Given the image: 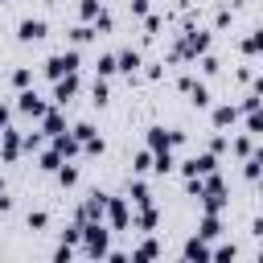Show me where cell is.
I'll return each instance as SVG.
<instances>
[{
  "mask_svg": "<svg viewBox=\"0 0 263 263\" xmlns=\"http://www.w3.org/2000/svg\"><path fill=\"white\" fill-rule=\"evenodd\" d=\"M226 148H230L226 136H214V140H210V152H226Z\"/></svg>",
  "mask_w": 263,
  "mask_h": 263,
  "instance_id": "41",
  "label": "cell"
},
{
  "mask_svg": "<svg viewBox=\"0 0 263 263\" xmlns=\"http://www.w3.org/2000/svg\"><path fill=\"white\" fill-rule=\"evenodd\" d=\"M41 132H45L49 140H53L58 132H66V115H62V107H49V111L41 115Z\"/></svg>",
  "mask_w": 263,
  "mask_h": 263,
  "instance_id": "18",
  "label": "cell"
},
{
  "mask_svg": "<svg viewBox=\"0 0 263 263\" xmlns=\"http://www.w3.org/2000/svg\"><path fill=\"white\" fill-rule=\"evenodd\" d=\"M82 152H86V156H103V152H107V144H103V136H90V140L82 144Z\"/></svg>",
  "mask_w": 263,
  "mask_h": 263,
  "instance_id": "36",
  "label": "cell"
},
{
  "mask_svg": "<svg viewBox=\"0 0 263 263\" xmlns=\"http://www.w3.org/2000/svg\"><path fill=\"white\" fill-rule=\"evenodd\" d=\"M25 222H29V230H45V226H49V214H45V210H29Z\"/></svg>",
  "mask_w": 263,
  "mask_h": 263,
  "instance_id": "34",
  "label": "cell"
},
{
  "mask_svg": "<svg viewBox=\"0 0 263 263\" xmlns=\"http://www.w3.org/2000/svg\"><path fill=\"white\" fill-rule=\"evenodd\" d=\"M21 152H25V136L8 123V127H0V156L12 164V160H21Z\"/></svg>",
  "mask_w": 263,
  "mask_h": 263,
  "instance_id": "7",
  "label": "cell"
},
{
  "mask_svg": "<svg viewBox=\"0 0 263 263\" xmlns=\"http://www.w3.org/2000/svg\"><path fill=\"white\" fill-rule=\"evenodd\" d=\"M0 189H4V181H0Z\"/></svg>",
  "mask_w": 263,
  "mask_h": 263,
  "instance_id": "46",
  "label": "cell"
},
{
  "mask_svg": "<svg viewBox=\"0 0 263 263\" xmlns=\"http://www.w3.org/2000/svg\"><path fill=\"white\" fill-rule=\"evenodd\" d=\"M210 119H214L218 132H226V127H234V123L242 119V111H238V103H218V107L210 111Z\"/></svg>",
  "mask_w": 263,
  "mask_h": 263,
  "instance_id": "11",
  "label": "cell"
},
{
  "mask_svg": "<svg viewBox=\"0 0 263 263\" xmlns=\"http://www.w3.org/2000/svg\"><path fill=\"white\" fill-rule=\"evenodd\" d=\"M95 33H99V29H95L90 21H82V25H74V29H70V41H74V45H86Z\"/></svg>",
  "mask_w": 263,
  "mask_h": 263,
  "instance_id": "27",
  "label": "cell"
},
{
  "mask_svg": "<svg viewBox=\"0 0 263 263\" xmlns=\"http://www.w3.org/2000/svg\"><path fill=\"white\" fill-rule=\"evenodd\" d=\"M78 86H82V82H78V70H74V74H66V78H58V82H53V103H58V107H66V103L78 95Z\"/></svg>",
  "mask_w": 263,
  "mask_h": 263,
  "instance_id": "12",
  "label": "cell"
},
{
  "mask_svg": "<svg viewBox=\"0 0 263 263\" xmlns=\"http://www.w3.org/2000/svg\"><path fill=\"white\" fill-rule=\"evenodd\" d=\"M177 86H181V90L189 95V103H193V107H210V86H205V82H193V78L185 74V78H181Z\"/></svg>",
  "mask_w": 263,
  "mask_h": 263,
  "instance_id": "13",
  "label": "cell"
},
{
  "mask_svg": "<svg viewBox=\"0 0 263 263\" xmlns=\"http://www.w3.org/2000/svg\"><path fill=\"white\" fill-rule=\"evenodd\" d=\"M197 234L214 242V238L222 234V214H214V210H201V222H197Z\"/></svg>",
  "mask_w": 263,
  "mask_h": 263,
  "instance_id": "17",
  "label": "cell"
},
{
  "mask_svg": "<svg viewBox=\"0 0 263 263\" xmlns=\"http://www.w3.org/2000/svg\"><path fill=\"white\" fill-rule=\"evenodd\" d=\"M132 168H136V173H148V168H152V148H148V144L132 156Z\"/></svg>",
  "mask_w": 263,
  "mask_h": 263,
  "instance_id": "31",
  "label": "cell"
},
{
  "mask_svg": "<svg viewBox=\"0 0 263 263\" xmlns=\"http://www.w3.org/2000/svg\"><path fill=\"white\" fill-rule=\"evenodd\" d=\"M78 62H82V58H78V45H74V49H62V53H49V58H45V78H53V82H58V78L74 74V70H78Z\"/></svg>",
  "mask_w": 263,
  "mask_h": 263,
  "instance_id": "3",
  "label": "cell"
},
{
  "mask_svg": "<svg viewBox=\"0 0 263 263\" xmlns=\"http://www.w3.org/2000/svg\"><path fill=\"white\" fill-rule=\"evenodd\" d=\"M127 201L140 210V205H152V193H148V185L144 181H127Z\"/></svg>",
  "mask_w": 263,
  "mask_h": 263,
  "instance_id": "20",
  "label": "cell"
},
{
  "mask_svg": "<svg viewBox=\"0 0 263 263\" xmlns=\"http://www.w3.org/2000/svg\"><path fill=\"white\" fill-rule=\"evenodd\" d=\"M107 197H111V193L95 189V193L82 201V210H78V218H74V222H95V218H103V214H107Z\"/></svg>",
  "mask_w": 263,
  "mask_h": 263,
  "instance_id": "9",
  "label": "cell"
},
{
  "mask_svg": "<svg viewBox=\"0 0 263 263\" xmlns=\"http://www.w3.org/2000/svg\"><path fill=\"white\" fill-rule=\"evenodd\" d=\"M53 177H58V185H62V189H74V185H78V164H62Z\"/></svg>",
  "mask_w": 263,
  "mask_h": 263,
  "instance_id": "29",
  "label": "cell"
},
{
  "mask_svg": "<svg viewBox=\"0 0 263 263\" xmlns=\"http://www.w3.org/2000/svg\"><path fill=\"white\" fill-rule=\"evenodd\" d=\"M144 29H148V33H160V16L148 12V16H144Z\"/></svg>",
  "mask_w": 263,
  "mask_h": 263,
  "instance_id": "43",
  "label": "cell"
},
{
  "mask_svg": "<svg viewBox=\"0 0 263 263\" xmlns=\"http://www.w3.org/2000/svg\"><path fill=\"white\" fill-rule=\"evenodd\" d=\"M230 152H234L238 160H247V156L255 152V144H251V132H247V136H234V140H230Z\"/></svg>",
  "mask_w": 263,
  "mask_h": 263,
  "instance_id": "28",
  "label": "cell"
},
{
  "mask_svg": "<svg viewBox=\"0 0 263 263\" xmlns=\"http://www.w3.org/2000/svg\"><path fill=\"white\" fill-rule=\"evenodd\" d=\"M210 45H214V33L189 25L185 37H181V45H173V62H197L201 53H210Z\"/></svg>",
  "mask_w": 263,
  "mask_h": 263,
  "instance_id": "1",
  "label": "cell"
},
{
  "mask_svg": "<svg viewBox=\"0 0 263 263\" xmlns=\"http://www.w3.org/2000/svg\"><path fill=\"white\" fill-rule=\"evenodd\" d=\"M62 164H66V156H62L53 144H49V148H41V156H37V168H41V173H58Z\"/></svg>",
  "mask_w": 263,
  "mask_h": 263,
  "instance_id": "19",
  "label": "cell"
},
{
  "mask_svg": "<svg viewBox=\"0 0 263 263\" xmlns=\"http://www.w3.org/2000/svg\"><path fill=\"white\" fill-rule=\"evenodd\" d=\"M53 148H58V152H62L66 160H74V156L82 152V140H78V136H74L70 127H66V132H58V136H53Z\"/></svg>",
  "mask_w": 263,
  "mask_h": 263,
  "instance_id": "15",
  "label": "cell"
},
{
  "mask_svg": "<svg viewBox=\"0 0 263 263\" xmlns=\"http://www.w3.org/2000/svg\"><path fill=\"white\" fill-rule=\"evenodd\" d=\"M16 111H21V115H29V119H41V115L49 111V103H45L37 90H29V86H25V90H16Z\"/></svg>",
  "mask_w": 263,
  "mask_h": 263,
  "instance_id": "6",
  "label": "cell"
},
{
  "mask_svg": "<svg viewBox=\"0 0 263 263\" xmlns=\"http://www.w3.org/2000/svg\"><path fill=\"white\" fill-rule=\"evenodd\" d=\"M140 49H119V74H136L140 70Z\"/></svg>",
  "mask_w": 263,
  "mask_h": 263,
  "instance_id": "24",
  "label": "cell"
},
{
  "mask_svg": "<svg viewBox=\"0 0 263 263\" xmlns=\"http://www.w3.org/2000/svg\"><path fill=\"white\" fill-rule=\"evenodd\" d=\"M132 255H136V259H156V255H160V242L148 234V238H140V242H136V251H132Z\"/></svg>",
  "mask_w": 263,
  "mask_h": 263,
  "instance_id": "26",
  "label": "cell"
},
{
  "mask_svg": "<svg viewBox=\"0 0 263 263\" xmlns=\"http://www.w3.org/2000/svg\"><path fill=\"white\" fill-rule=\"evenodd\" d=\"M82 255L86 259H107L111 255V226L103 218L82 222Z\"/></svg>",
  "mask_w": 263,
  "mask_h": 263,
  "instance_id": "2",
  "label": "cell"
},
{
  "mask_svg": "<svg viewBox=\"0 0 263 263\" xmlns=\"http://www.w3.org/2000/svg\"><path fill=\"white\" fill-rule=\"evenodd\" d=\"M29 82H33V70H29V66H16V70H12V86H16V90H25Z\"/></svg>",
  "mask_w": 263,
  "mask_h": 263,
  "instance_id": "33",
  "label": "cell"
},
{
  "mask_svg": "<svg viewBox=\"0 0 263 263\" xmlns=\"http://www.w3.org/2000/svg\"><path fill=\"white\" fill-rule=\"evenodd\" d=\"M12 210V197H8V189H0V214H8Z\"/></svg>",
  "mask_w": 263,
  "mask_h": 263,
  "instance_id": "44",
  "label": "cell"
},
{
  "mask_svg": "<svg viewBox=\"0 0 263 263\" xmlns=\"http://www.w3.org/2000/svg\"><path fill=\"white\" fill-rule=\"evenodd\" d=\"M247 132H251V136H263V107L247 111Z\"/></svg>",
  "mask_w": 263,
  "mask_h": 263,
  "instance_id": "32",
  "label": "cell"
},
{
  "mask_svg": "<svg viewBox=\"0 0 263 263\" xmlns=\"http://www.w3.org/2000/svg\"><path fill=\"white\" fill-rule=\"evenodd\" d=\"M49 33V25L41 21V16H25L21 25H16V41H25V45H33V41H41Z\"/></svg>",
  "mask_w": 263,
  "mask_h": 263,
  "instance_id": "10",
  "label": "cell"
},
{
  "mask_svg": "<svg viewBox=\"0 0 263 263\" xmlns=\"http://www.w3.org/2000/svg\"><path fill=\"white\" fill-rule=\"evenodd\" d=\"M95 29H103V33H107V29H111V12H107V8H103V12H99V21H95Z\"/></svg>",
  "mask_w": 263,
  "mask_h": 263,
  "instance_id": "42",
  "label": "cell"
},
{
  "mask_svg": "<svg viewBox=\"0 0 263 263\" xmlns=\"http://www.w3.org/2000/svg\"><path fill=\"white\" fill-rule=\"evenodd\" d=\"M214 259H238V247L234 242H218L214 247Z\"/></svg>",
  "mask_w": 263,
  "mask_h": 263,
  "instance_id": "38",
  "label": "cell"
},
{
  "mask_svg": "<svg viewBox=\"0 0 263 263\" xmlns=\"http://www.w3.org/2000/svg\"><path fill=\"white\" fill-rule=\"evenodd\" d=\"M45 148V136L41 132H25V152H41Z\"/></svg>",
  "mask_w": 263,
  "mask_h": 263,
  "instance_id": "35",
  "label": "cell"
},
{
  "mask_svg": "<svg viewBox=\"0 0 263 263\" xmlns=\"http://www.w3.org/2000/svg\"><path fill=\"white\" fill-rule=\"evenodd\" d=\"M238 49L247 53V58H255V53H263V29H251L242 41H238Z\"/></svg>",
  "mask_w": 263,
  "mask_h": 263,
  "instance_id": "23",
  "label": "cell"
},
{
  "mask_svg": "<svg viewBox=\"0 0 263 263\" xmlns=\"http://www.w3.org/2000/svg\"><path fill=\"white\" fill-rule=\"evenodd\" d=\"M95 74H99V78H111V74H119V53H99V62H95Z\"/></svg>",
  "mask_w": 263,
  "mask_h": 263,
  "instance_id": "21",
  "label": "cell"
},
{
  "mask_svg": "<svg viewBox=\"0 0 263 263\" xmlns=\"http://www.w3.org/2000/svg\"><path fill=\"white\" fill-rule=\"evenodd\" d=\"M53 259H58V263H70V259H74V247H70V242H62V247L53 251Z\"/></svg>",
  "mask_w": 263,
  "mask_h": 263,
  "instance_id": "40",
  "label": "cell"
},
{
  "mask_svg": "<svg viewBox=\"0 0 263 263\" xmlns=\"http://www.w3.org/2000/svg\"><path fill=\"white\" fill-rule=\"evenodd\" d=\"M218 70H222V62H218L214 53H201V74H210V78H214Z\"/></svg>",
  "mask_w": 263,
  "mask_h": 263,
  "instance_id": "37",
  "label": "cell"
},
{
  "mask_svg": "<svg viewBox=\"0 0 263 263\" xmlns=\"http://www.w3.org/2000/svg\"><path fill=\"white\" fill-rule=\"evenodd\" d=\"M99 12H103V0H78V16H82V21H90V25H95V21H99Z\"/></svg>",
  "mask_w": 263,
  "mask_h": 263,
  "instance_id": "30",
  "label": "cell"
},
{
  "mask_svg": "<svg viewBox=\"0 0 263 263\" xmlns=\"http://www.w3.org/2000/svg\"><path fill=\"white\" fill-rule=\"evenodd\" d=\"M177 168V160H173V148H160V152H152V173H173Z\"/></svg>",
  "mask_w": 263,
  "mask_h": 263,
  "instance_id": "22",
  "label": "cell"
},
{
  "mask_svg": "<svg viewBox=\"0 0 263 263\" xmlns=\"http://www.w3.org/2000/svg\"><path fill=\"white\" fill-rule=\"evenodd\" d=\"M132 226H136L140 234H152V230L160 226V210H156V205H140L136 218H132Z\"/></svg>",
  "mask_w": 263,
  "mask_h": 263,
  "instance_id": "14",
  "label": "cell"
},
{
  "mask_svg": "<svg viewBox=\"0 0 263 263\" xmlns=\"http://www.w3.org/2000/svg\"><path fill=\"white\" fill-rule=\"evenodd\" d=\"M181 255H185V259H214V247H210V238H201V234H193V238H185V247H181Z\"/></svg>",
  "mask_w": 263,
  "mask_h": 263,
  "instance_id": "16",
  "label": "cell"
},
{
  "mask_svg": "<svg viewBox=\"0 0 263 263\" xmlns=\"http://www.w3.org/2000/svg\"><path fill=\"white\" fill-rule=\"evenodd\" d=\"M218 168V152H197V156H189V160H181V173L185 177H205V173H214Z\"/></svg>",
  "mask_w": 263,
  "mask_h": 263,
  "instance_id": "8",
  "label": "cell"
},
{
  "mask_svg": "<svg viewBox=\"0 0 263 263\" xmlns=\"http://www.w3.org/2000/svg\"><path fill=\"white\" fill-rule=\"evenodd\" d=\"M70 132H74V136H78V140H82V144H86V140H90V136H99V132H95V127H90V123H74V127H70Z\"/></svg>",
  "mask_w": 263,
  "mask_h": 263,
  "instance_id": "39",
  "label": "cell"
},
{
  "mask_svg": "<svg viewBox=\"0 0 263 263\" xmlns=\"http://www.w3.org/2000/svg\"><path fill=\"white\" fill-rule=\"evenodd\" d=\"M144 144H148L152 152H160V148H181V144H185V132H173V127L152 123V127L144 132Z\"/></svg>",
  "mask_w": 263,
  "mask_h": 263,
  "instance_id": "4",
  "label": "cell"
},
{
  "mask_svg": "<svg viewBox=\"0 0 263 263\" xmlns=\"http://www.w3.org/2000/svg\"><path fill=\"white\" fill-rule=\"evenodd\" d=\"M103 222H107L111 230H127V226H132V205H127V197H107Z\"/></svg>",
  "mask_w": 263,
  "mask_h": 263,
  "instance_id": "5",
  "label": "cell"
},
{
  "mask_svg": "<svg viewBox=\"0 0 263 263\" xmlns=\"http://www.w3.org/2000/svg\"><path fill=\"white\" fill-rule=\"evenodd\" d=\"M90 103H95V107H107V103H111V90H107V78H99V74H95V86H90Z\"/></svg>",
  "mask_w": 263,
  "mask_h": 263,
  "instance_id": "25",
  "label": "cell"
},
{
  "mask_svg": "<svg viewBox=\"0 0 263 263\" xmlns=\"http://www.w3.org/2000/svg\"><path fill=\"white\" fill-rule=\"evenodd\" d=\"M0 4H4V0H0Z\"/></svg>",
  "mask_w": 263,
  "mask_h": 263,
  "instance_id": "47",
  "label": "cell"
},
{
  "mask_svg": "<svg viewBox=\"0 0 263 263\" xmlns=\"http://www.w3.org/2000/svg\"><path fill=\"white\" fill-rule=\"evenodd\" d=\"M8 119H12V107H8V103H0V127H8Z\"/></svg>",
  "mask_w": 263,
  "mask_h": 263,
  "instance_id": "45",
  "label": "cell"
}]
</instances>
